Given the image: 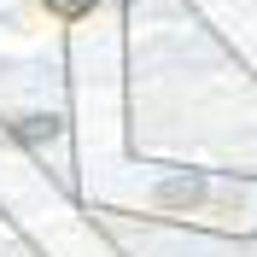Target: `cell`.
Returning a JSON list of instances; mask_svg holds the SVG:
<instances>
[{"label":"cell","mask_w":257,"mask_h":257,"mask_svg":"<svg viewBox=\"0 0 257 257\" xmlns=\"http://www.w3.org/2000/svg\"><path fill=\"white\" fill-rule=\"evenodd\" d=\"M158 205H170V210H176V205H205V181H164V187H158Z\"/></svg>","instance_id":"6da1fadb"},{"label":"cell","mask_w":257,"mask_h":257,"mask_svg":"<svg viewBox=\"0 0 257 257\" xmlns=\"http://www.w3.org/2000/svg\"><path fill=\"white\" fill-rule=\"evenodd\" d=\"M41 6H47L53 18H64V24H76V18H88L99 6V0H41Z\"/></svg>","instance_id":"7a4b0ae2"},{"label":"cell","mask_w":257,"mask_h":257,"mask_svg":"<svg viewBox=\"0 0 257 257\" xmlns=\"http://www.w3.org/2000/svg\"><path fill=\"white\" fill-rule=\"evenodd\" d=\"M18 135H24V141H53V135H59V117H35V123H18Z\"/></svg>","instance_id":"3957f363"}]
</instances>
